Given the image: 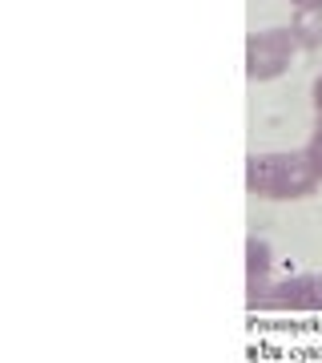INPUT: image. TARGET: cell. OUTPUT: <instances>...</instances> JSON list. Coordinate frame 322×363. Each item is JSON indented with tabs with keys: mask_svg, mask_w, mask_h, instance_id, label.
<instances>
[{
	"mask_svg": "<svg viewBox=\"0 0 322 363\" xmlns=\"http://www.w3.org/2000/svg\"><path fill=\"white\" fill-rule=\"evenodd\" d=\"M298 9H306V13H314V9H322V0H294Z\"/></svg>",
	"mask_w": 322,
	"mask_h": 363,
	"instance_id": "cell-5",
	"label": "cell"
},
{
	"mask_svg": "<svg viewBox=\"0 0 322 363\" xmlns=\"http://www.w3.org/2000/svg\"><path fill=\"white\" fill-rule=\"evenodd\" d=\"M246 182H250L254 194H266V198H302L314 190L318 169H314L310 154H262V157H250Z\"/></svg>",
	"mask_w": 322,
	"mask_h": 363,
	"instance_id": "cell-1",
	"label": "cell"
},
{
	"mask_svg": "<svg viewBox=\"0 0 322 363\" xmlns=\"http://www.w3.org/2000/svg\"><path fill=\"white\" fill-rule=\"evenodd\" d=\"M290 57H294V33H286V28L254 33L246 45V73L254 81H270L290 65Z\"/></svg>",
	"mask_w": 322,
	"mask_h": 363,
	"instance_id": "cell-2",
	"label": "cell"
},
{
	"mask_svg": "<svg viewBox=\"0 0 322 363\" xmlns=\"http://www.w3.org/2000/svg\"><path fill=\"white\" fill-rule=\"evenodd\" d=\"M274 298L282 307H298V311H322V274H298L278 286Z\"/></svg>",
	"mask_w": 322,
	"mask_h": 363,
	"instance_id": "cell-3",
	"label": "cell"
},
{
	"mask_svg": "<svg viewBox=\"0 0 322 363\" xmlns=\"http://www.w3.org/2000/svg\"><path fill=\"white\" fill-rule=\"evenodd\" d=\"M310 162H314V169H318V178H322V125H318V133H314V142H310Z\"/></svg>",
	"mask_w": 322,
	"mask_h": 363,
	"instance_id": "cell-4",
	"label": "cell"
},
{
	"mask_svg": "<svg viewBox=\"0 0 322 363\" xmlns=\"http://www.w3.org/2000/svg\"><path fill=\"white\" fill-rule=\"evenodd\" d=\"M314 105H318V113H322V77L314 81Z\"/></svg>",
	"mask_w": 322,
	"mask_h": 363,
	"instance_id": "cell-6",
	"label": "cell"
}]
</instances>
